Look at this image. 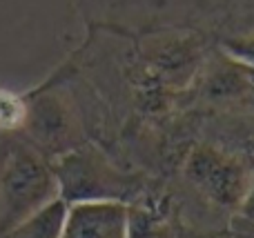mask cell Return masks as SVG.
Returning <instances> with one entry per match:
<instances>
[{"label":"cell","mask_w":254,"mask_h":238,"mask_svg":"<svg viewBox=\"0 0 254 238\" xmlns=\"http://www.w3.org/2000/svg\"><path fill=\"white\" fill-rule=\"evenodd\" d=\"M61 198L65 203L76 200H123L131 190L129 178L116 174L92 154H76L65 158L56 172Z\"/></svg>","instance_id":"2"},{"label":"cell","mask_w":254,"mask_h":238,"mask_svg":"<svg viewBox=\"0 0 254 238\" xmlns=\"http://www.w3.org/2000/svg\"><path fill=\"white\" fill-rule=\"evenodd\" d=\"M56 174H52L45 165L31 156L13 158L2 181V207L7 227H13L45 203L56 198Z\"/></svg>","instance_id":"1"},{"label":"cell","mask_w":254,"mask_h":238,"mask_svg":"<svg viewBox=\"0 0 254 238\" xmlns=\"http://www.w3.org/2000/svg\"><path fill=\"white\" fill-rule=\"evenodd\" d=\"M58 238H129V209L107 198L67 203Z\"/></svg>","instance_id":"4"},{"label":"cell","mask_w":254,"mask_h":238,"mask_svg":"<svg viewBox=\"0 0 254 238\" xmlns=\"http://www.w3.org/2000/svg\"><path fill=\"white\" fill-rule=\"evenodd\" d=\"M27 120V105L13 92L0 89V129H18Z\"/></svg>","instance_id":"6"},{"label":"cell","mask_w":254,"mask_h":238,"mask_svg":"<svg viewBox=\"0 0 254 238\" xmlns=\"http://www.w3.org/2000/svg\"><path fill=\"white\" fill-rule=\"evenodd\" d=\"M241 207H243V212H246V216L254 221V181L250 183V190H248V194H246V198H243Z\"/></svg>","instance_id":"8"},{"label":"cell","mask_w":254,"mask_h":238,"mask_svg":"<svg viewBox=\"0 0 254 238\" xmlns=\"http://www.w3.org/2000/svg\"><path fill=\"white\" fill-rule=\"evenodd\" d=\"M230 49L237 53L239 58L252 62L254 65V40H243V43H230Z\"/></svg>","instance_id":"7"},{"label":"cell","mask_w":254,"mask_h":238,"mask_svg":"<svg viewBox=\"0 0 254 238\" xmlns=\"http://www.w3.org/2000/svg\"><path fill=\"white\" fill-rule=\"evenodd\" d=\"M188 176L212 200L225 207H239L250 190L243 165L214 149H198L190 158Z\"/></svg>","instance_id":"3"},{"label":"cell","mask_w":254,"mask_h":238,"mask_svg":"<svg viewBox=\"0 0 254 238\" xmlns=\"http://www.w3.org/2000/svg\"><path fill=\"white\" fill-rule=\"evenodd\" d=\"M67 203L56 196L43 207H38L34 214L22 218L13 227H9L4 238H58L63 230V221H65Z\"/></svg>","instance_id":"5"}]
</instances>
